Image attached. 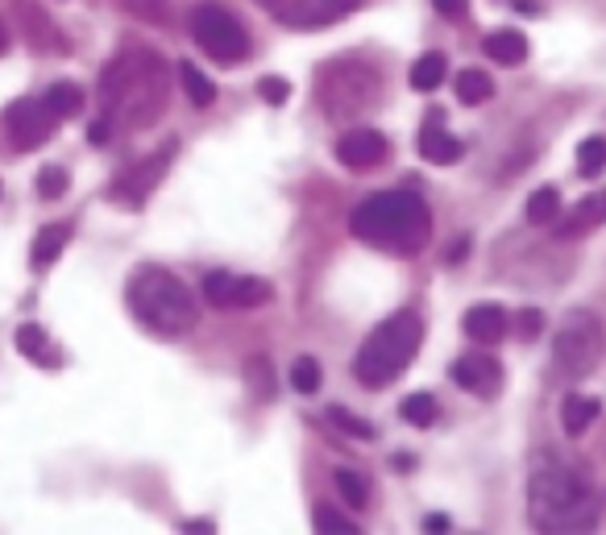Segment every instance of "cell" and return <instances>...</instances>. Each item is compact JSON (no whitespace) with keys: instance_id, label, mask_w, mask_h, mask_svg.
Instances as JSON below:
<instances>
[{"instance_id":"cell-1","label":"cell","mask_w":606,"mask_h":535,"mask_svg":"<svg viewBox=\"0 0 606 535\" xmlns=\"http://www.w3.org/2000/svg\"><path fill=\"white\" fill-rule=\"evenodd\" d=\"M528 519L548 535L590 531L598 523V494L590 473L557 457L540 461L528 477Z\"/></svg>"},{"instance_id":"cell-2","label":"cell","mask_w":606,"mask_h":535,"mask_svg":"<svg viewBox=\"0 0 606 535\" xmlns=\"http://www.w3.org/2000/svg\"><path fill=\"white\" fill-rule=\"evenodd\" d=\"M100 104L108 121L142 129L167 104V63L146 46H129L100 75Z\"/></svg>"},{"instance_id":"cell-3","label":"cell","mask_w":606,"mask_h":535,"mask_svg":"<svg viewBox=\"0 0 606 535\" xmlns=\"http://www.w3.org/2000/svg\"><path fill=\"white\" fill-rule=\"evenodd\" d=\"M349 233L374 249L420 253L432 237V212L411 191H378L349 212Z\"/></svg>"},{"instance_id":"cell-4","label":"cell","mask_w":606,"mask_h":535,"mask_svg":"<svg viewBox=\"0 0 606 535\" xmlns=\"http://www.w3.org/2000/svg\"><path fill=\"white\" fill-rule=\"evenodd\" d=\"M420 341H424V320L416 312L387 316L366 336V345L357 349L353 378L362 382V386H391L395 378L407 374V365L416 361Z\"/></svg>"},{"instance_id":"cell-5","label":"cell","mask_w":606,"mask_h":535,"mask_svg":"<svg viewBox=\"0 0 606 535\" xmlns=\"http://www.w3.org/2000/svg\"><path fill=\"white\" fill-rule=\"evenodd\" d=\"M129 307L154 336H183L196 328V295H191L171 270H142L129 283Z\"/></svg>"},{"instance_id":"cell-6","label":"cell","mask_w":606,"mask_h":535,"mask_svg":"<svg viewBox=\"0 0 606 535\" xmlns=\"http://www.w3.org/2000/svg\"><path fill=\"white\" fill-rule=\"evenodd\" d=\"M598 361H602V324L586 307H573L553 336V370L565 382H582L598 370Z\"/></svg>"},{"instance_id":"cell-7","label":"cell","mask_w":606,"mask_h":535,"mask_svg":"<svg viewBox=\"0 0 606 535\" xmlns=\"http://www.w3.org/2000/svg\"><path fill=\"white\" fill-rule=\"evenodd\" d=\"M316 92H320V108L328 117L349 121L378 100V75L362 63H333V67H320Z\"/></svg>"},{"instance_id":"cell-8","label":"cell","mask_w":606,"mask_h":535,"mask_svg":"<svg viewBox=\"0 0 606 535\" xmlns=\"http://www.w3.org/2000/svg\"><path fill=\"white\" fill-rule=\"evenodd\" d=\"M191 38H196L200 50H208L216 63H241L245 54H250V34H245V25L237 21V13H229L225 5H216V0H200L196 9H191Z\"/></svg>"},{"instance_id":"cell-9","label":"cell","mask_w":606,"mask_h":535,"mask_svg":"<svg viewBox=\"0 0 606 535\" xmlns=\"http://www.w3.org/2000/svg\"><path fill=\"white\" fill-rule=\"evenodd\" d=\"M54 121H59V117H54L50 104L38 100V96H21V100H13L9 112H5L9 142H13L17 150H38V146H46L50 137H54Z\"/></svg>"},{"instance_id":"cell-10","label":"cell","mask_w":606,"mask_h":535,"mask_svg":"<svg viewBox=\"0 0 606 535\" xmlns=\"http://www.w3.org/2000/svg\"><path fill=\"white\" fill-rule=\"evenodd\" d=\"M171 154H175V142L171 146H162L154 154H146L142 162H133L129 171L108 187V195H113V204L121 208H142L150 200V191L162 183V175H167V166H171Z\"/></svg>"},{"instance_id":"cell-11","label":"cell","mask_w":606,"mask_h":535,"mask_svg":"<svg viewBox=\"0 0 606 535\" xmlns=\"http://www.w3.org/2000/svg\"><path fill=\"white\" fill-rule=\"evenodd\" d=\"M262 9L291 25V30H316V25H333L357 9V0H262Z\"/></svg>"},{"instance_id":"cell-12","label":"cell","mask_w":606,"mask_h":535,"mask_svg":"<svg viewBox=\"0 0 606 535\" xmlns=\"http://www.w3.org/2000/svg\"><path fill=\"white\" fill-rule=\"evenodd\" d=\"M449 378L461 390L478 394V399H490V394H499V386H503V365L494 361V357H486V353H465V357L453 361Z\"/></svg>"},{"instance_id":"cell-13","label":"cell","mask_w":606,"mask_h":535,"mask_svg":"<svg viewBox=\"0 0 606 535\" xmlns=\"http://www.w3.org/2000/svg\"><path fill=\"white\" fill-rule=\"evenodd\" d=\"M337 158L349 171H374V166L387 162V137L378 129H349L337 142Z\"/></svg>"},{"instance_id":"cell-14","label":"cell","mask_w":606,"mask_h":535,"mask_svg":"<svg viewBox=\"0 0 606 535\" xmlns=\"http://www.w3.org/2000/svg\"><path fill=\"white\" fill-rule=\"evenodd\" d=\"M461 328H465V336H470V341H478V345H499L503 336H507V328H511V316L503 312L499 303H478V307H470V312H465Z\"/></svg>"},{"instance_id":"cell-15","label":"cell","mask_w":606,"mask_h":535,"mask_svg":"<svg viewBox=\"0 0 606 535\" xmlns=\"http://www.w3.org/2000/svg\"><path fill=\"white\" fill-rule=\"evenodd\" d=\"M420 154L428 158V162H436V166H453L457 158H461V142H457V137L445 129V125H440V117H432L424 129H420Z\"/></svg>"},{"instance_id":"cell-16","label":"cell","mask_w":606,"mask_h":535,"mask_svg":"<svg viewBox=\"0 0 606 535\" xmlns=\"http://www.w3.org/2000/svg\"><path fill=\"white\" fill-rule=\"evenodd\" d=\"M602 224H606V187L594 191V195H586V200L561 220L557 233H561V237H582V233H590V229H602Z\"/></svg>"},{"instance_id":"cell-17","label":"cell","mask_w":606,"mask_h":535,"mask_svg":"<svg viewBox=\"0 0 606 535\" xmlns=\"http://www.w3.org/2000/svg\"><path fill=\"white\" fill-rule=\"evenodd\" d=\"M482 54L490 63H503V67H519L523 59H528V38H523L519 30H494L482 38Z\"/></svg>"},{"instance_id":"cell-18","label":"cell","mask_w":606,"mask_h":535,"mask_svg":"<svg viewBox=\"0 0 606 535\" xmlns=\"http://www.w3.org/2000/svg\"><path fill=\"white\" fill-rule=\"evenodd\" d=\"M602 415V403L594 399V394H569L565 407H561V424L569 436H582L594 428V419Z\"/></svg>"},{"instance_id":"cell-19","label":"cell","mask_w":606,"mask_h":535,"mask_svg":"<svg viewBox=\"0 0 606 535\" xmlns=\"http://www.w3.org/2000/svg\"><path fill=\"white\" fill-rule=\"evenodd\" d=\"M13 345H17L21 357H30V361H38V365H59V353L50 349L42 324H21L17 336H13Z\"/></svg>"},{"instance_id":"cell-20","label":"cell","mask_w":606,"mask_h":535,"mask_svg":"<svg viewBox=\"0 0 606 535\" xmlns=\"http://www.w3.org/2000/svg\"><path fill=\"white\" fill-rule=\"evenodd\" d=\"M445 71H449L445 54H440V50H428V54H420V59L411 63L407 83H411V88H416V92H436L440 83H445Z\"/></svg>"},{"instance_id":"cell-21","label":"cell","mask_w":606,"mask_h":535,"mask_svg":"<svg viewBox=\"0 0 606 535\" xmlns=\"http://www.w3.org/2000/svg\"><path fill=\"white\" fill-rule=\"evenodd\" d=\"M67 241H71V224H46V229L38 233V241H34V266L50 270L54 258L67 249Z\"/></svg>"},{"instance_id":"cell-22","label":"cell","mask_w":606,"mask_h":535,"mask_svg":"<svg viewBox=\"0 0 606 535\" xmlns=\"http://www.w3.org/2000/svg\"><path fill=\"white\" fill-rule=\"evenodd\" d=\"M42 100L50 104L54 117L67 121V117H75V112L84 108V88H79V83H71V79H59V83H50Z\"/></svg>"},{"instance_id":"cell-23","label":"cell","mask_w":606,"mask_h":535,"mask_svg":"<svg viewBox=\"0 0 606 535\" xmlns=\"http://www.w3.org/2000/svg\"><path fill=\"white\" fill-rule=\"evenodd\" d=\"M453 92H457V100H461L465 108H474V104H486V100L494 96V83H490V75H486V71L470 67V71H461V75H457Z\"/></svg>"},{"instance_id":"cell-24","label":"cell","mask_w":606,"mask_h":535,"mask_svg":"<svg viewBox=\"0 0 606 535\" xmlns=\"http://www.w3.org/2000/svg\"><path fill=\"white\" fill-rule=\"evenodd\" d=\"M179 83H183L187 100L196 104V108H208V104L216 100V83H212L196 63H179Z\"/></svg>"},{"instance_id":"cell-25","label":"cell","mask_w":606,"mask_h":535,"mask_svg":"<svg viewBox=\"0 0 606 535\" xmlns=\"http://www.w3.org/2000/svg\"><path fill=\"white\" fill-rule=\"evenodd\" d=\"M602 171H606V137L594 133V137H586V142L577 146V175H582V179H598Z\"/></svg>"},{"instance_id":"cell-26","label":"cell","mask_w":606,"mask_h":535,"mask_svg":"<svg viewBox=\"0 0 606 535\" xmlns=\"http://www.w3.org/2000/svg\"><path fill=\"white\" fill-rule=\"evenodd\" d=\"M399 415L407 419V424H416V428H432L436 415H440V407H436V399H432L428 390H416V394H407V399H403Z\"/></svg>"},{"instance_id":"cell-27","label":"cell","mask_w":606,"mask_h":535,"mask_svg":"<svg viewBox=\"0 0 606 535\" xmlns=\"http://www.w3.org/2000/svg\"><path fill=\"white\" fill-rule=\"evenodd\" d=\"M528 220L532 224H553L557 216H561V191L557 187H540V191H532L528 195Z\"/></svg>"},{"instance_id":"cell-28","label":"cell","mask_w":606,"mask_h":535,"mask_svg":"<svg viewBox=\"0 0 606 535\" xmlns=\"http://www.w3.org/2000/svg\"><path fill=\"white\" fill-rule=\"evenodd\" d=\"M333 482H337V494L345 498V506H353V511H362V506L370 502V486H366V477H362V473H353V469H337V473H333Z\"/></svg>"},{"instance_id":"cell-29","label":"cell","mask_w":606,"mask_h":535,"mask_svg":"<svg viewBox=\"0 0 606 535\" xmlns=\"http://www.w3.org/2000/svg\"><path fill=\"white\" fill-rule=\"evenodd\" d=\"M233 295H237V274H225V270H212L204 278V299L212 307H233Z\"/></svg>"},{"instance_id":"cell-30","label":"cell","mask_w":606,"mask_h":535,"mask_svg":"<svg viewBox=\"0 0 606 535\" xmlns=\"http://www.w3.org/2000/svg\"><path fill=\"white\" fill-rule=\"evenodd\" d=\"M328 424H337V428H341L345 436H353V440H374V436H378L370 419L353 415V411H345V407H328Z\"/></svg>"},{"instance_id":"cell-31","label":"cell","mask_w":606,"mask_h":535,"mask_svg":"<svg viewBox=\"0 0 606 535\" xmlns=\"http://www.w3.org/2000/svg\"><path fill=\"white\" fill-rule=\"evenodd\" d=\"M320 382H324V374H320V361H316V357H299V361L291 365V386H295V394H316Z\"/></svg>"},{"instance_id":"cell-32","label":"cell","mask_w":606,"mask_h":535,"mask_svg":"<svg viewBox=\"0 0 606 535\" xmlns=\"http://www.w3.org/2000/svg\"><path fill=\"white\" fill-rule=\"evenodd\" d=\"M245 382H250L254 399H274V374H270L266 357H250V361H245Z\"/></svg>"},{"instance_id":"cell-33","label":"cell","mask_w":606,"mask_h":535,"mask_svg":"<svg viewBox=\"0 0 606 535\" xmlns=\"http://www.w3.org/2000/svg\"><path fill=\"white\" fill-rule=\"evenodd\" d=\"M312 527L320 535H357V531H362V527H353L341 511H333V506H316V511H312Z\"/></svg>"},{"instance_id":"cell-34","label":"cell","mask_w":606,"mask_h":535,"mask_svg":"<svg viewBox=\"0 0 606 535\" xmlns=\"http://www.w3.org/2000/svg\"><path fill=\"white\" fill-rule=\"evenodd\" d=\"M67 187H71V175L63 171V166H42V171H38V195H42V200H63V195H67Z\"/></svg>"},{"instance_id":"cell-35","label":"cell","mask_w":606,"mask_h":535,"mask_svg":"<svg viewBox=\"0 0 606 535\" xmlns=\"http://www.w3.org/2000/svg\"><path fill=\"white\" fill-rule=\"evenodd\" d=\"M270 283L266 278H237V295H233V307H262L270 303Z\"/></svg>"},{"instance_id":"cell-36","label":"cell","mask_w":606,"mask_h":535,"mask_svg":"<svg viewBox=\"0 0 606 535\" xmlns=\"http://www.w3.org/2000/svg\"><path fill=\"white\" fill-rule=\"evenodd\" d=\"M540 332H544V312H536V307H523V312L515 316V336L523 345H532L540 341Z\"/></svg>"},{"instance_id":"cell-37","label":"cell","mask_w":606,"mask_h":535,"mask_svg":"<svg viewBox=\"0 0 606 535\" xmlns=\"http://www.w3.org/2000/svg\"><path fill=\"white\" fill-rule=\"evenodd\" d=\"M258 96H262L270 108H283L287 96H291V83H287L283 75H262V79H258Z\"/></svg>"},{"instance_id":"cell-38","label":"cell","mask_w":606,"mask_h":535,"mask_svg":"<svg viewBox=\"0 0 606 535\" xmlns=\"http://www.w3.org/2000/svg\"><path fill=\"white\" fill-rule=\"evenodd\" d=\"M125 9L142 21H167L171 13V0H125Z\"/></svg>"},{"instance_id":"cell-39","label":"cell","mask_w":606,"mask_h":535,"mask_svg":"<svg viewBox=\"0 0 606 535\" xmlns=\"http://www.w3.org/2000/svg\"><path fill=\"white\" fill-rule=\"evenodd\" d=\"M432 9L440 17H449V21H461L465 13H470V0H432Z\"/></svg>"},{"instance_id":"cell-40","label":"cell","mask_w":606,"mask_h":535,"mask_svg":"<svg viewBox=\"0 0 606 535\" xmlns=\"http://www.w3.org/2000/svg\"><path fill=\"white\" fill-rule=\"evenodd\" d=\"M108 129H113L108 121H92V125H88V142H92V146H104V142H108Z\"/></svg>"},{"instance_id":"cell-41","label":"cell","mask_w":606,"mask_h":535,"mask_svg":"<svg viewBox=\"0 0 606 535\" xmlns=\"http://www.w3.org/2000/svg\"><path fill=\"white\" fill-rule=\"evenodd\" d=\"M424 531H436V535L449 531V515H428V519H424Z\"/></svg>"},{"instance_id":"cell-42","label":"cell","mask_w":606,"mask_h":535,"mask_svg":"<svg viewBox=\"0 0 606 535\" xmlns=\"http://www.w3.org/2000/svg\"><path fill=\"white\" fill-rule=\"evenodd\" d=\"M183 531H200V535H212L216 527H212L208 519H187V523H183Z\"/></svg>"},{"instance_id":"cell-43","label":"cell","mask_w":606,"mask_h":535,"mask_svg":"<svg viewBox=\"0 0 606 535\" xmlns=\"http://www.w3.org/2000/svg\"><path fill=\"white\" fill-rule=\"evenodd\" d=\"M0 54H9V30H5V21H0Z\"/></svg>"},{"instance_id":"cell-44","label":"cell","mask_w":606,"mask_h":535,"mask_svg":"<svg viewBox=\"0 0 606 535\" xmlns=\"http://www.w3.org/2000/svg\"><path fill=\"white\" fill-rule=\"evenodd\" d=\"M395 465H399V469H403V473H407V469H411V465H416V461H411V457H407V453H399V457H395Z\"/></svg>"},{"instance_id":"cell-45","label":"cell","mask_w":606,"mask_h":535,"mask_svg":"<svg viewBox=\"0 0 606 535\" xmlns=\"http://www.w3.org/2000/svg\"><path fill=\"white\" fill-rule=\"evenodd\" d=\"M0 191H5V187H0Z\"/></svg>"}]
</instances>
